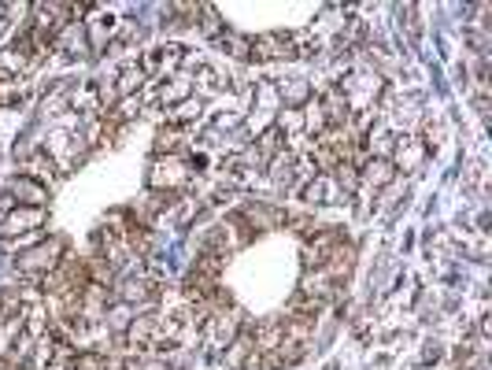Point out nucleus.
<instances>
[{"label": "nucleus", "instance_id": "a878e982", "mask_svg": "<svg viewBox=\"0 0 492 370\" xmlns=\"http://www.w3.org/2000/svg\"><path fill=\"white\" fill-rule=\"evenodd\" d=\"M278 134H285V130H289V134H304V115H300V108H285L281 115H278V127H274Z\"/></svg>", "mask_w": 492, "mask_h": 370}, {"label": "nucleus", "instance_id": "473e14b6", "mask_svg": "<svg viewBox=\"0 0 492 370\" xmlns=\"http://www.w3.org/2000/svg\"><path fill=\"white\" fill-rule=\"evenodd\" d=\"M0 370H30V366H23V363H15V359H0Z\"/></svg>", "mask_w": 492, "mask_h": 370}, {"label": "nucleus", "instance_id": "4be33fe9", "mask_svg": "<svg viewBox=\"0 0 492 370\" xmlns=\"http://www.w3.org/2000/svg\"><path fill=\"white\" fill-rule=\"evenodd\" d=\"M134 315H137V311H134L130 304H122V300H118L115 308H108V315H104V322L111 326V330H122V334H127V326L134 322Z\"/></svg>", "mask_w": 492, "mask_h": 370}, {"label": "nucleus", "instance_id": "f3484780", "mask_svg": "<svg viewBox=\"0 0 492 370\" xmlns=\"http://www.w3.org/2000/svg\"><path fill=\"white\" fill-rule=\"evenodd\" d=\"M189 93H193V81L178 74L171 81H163V86L152 93V104H182V100H189Z\"/></svg>", "mask_w": 492, "mask_h": 370}, {"label": "nucleus", "instance_id": "a211bd4d", "mask_svg": "<svg viewBox=\"0 0 492 370\" xmlns=\"http://www.w3.org/2000/svg\"><path fill=\"white\" fill-rule=\"evenodd\" d=\"M252 352H256V348H252V334L244 330V334L226 348V366H230V370H249Z\"/></svg>", "mask_w": 492, "mask_h": 370}, {"label": "nucleus", "instance_id": "b1692460", "mask_svg": "<svg viewBox=\"0 0 492 370\" xmlns=\"http://www.w3.org/2000/svg\"><path fill=\"white\" fill-rule=\"evenodd\" d=\"M281 152V134L270 127V130H263L260 134V145H256V156H260V163H270L274 156Z\"/></svg>", "mask_w": 492, "mask_h": 370}, {"label": "nucleus", "instance_id": "393cba45", "mask_svg": "<svg viewBox=\"0 0 492 370\" xmlns=\"http://www.w3.org/2000/svg\"><path fill=\"white\" fill-rule=\"evenodd\" d=\"M127 370H171V363L156 352H137L134 359H127Z\"/></svg>", "mask_w": 492, "mask_h": 370}, {"label": "nucleus", "instance_id": "423d86ee", "mask_svg": "<svg viewBox=\"0 0 492 370\" xmlns=\"http://www.w3.org/2000/svg\"><path fill=\"white\" fill-rule=\"evenodd\" d=\"M252 60H293L300 56V41L293 33H260L249 49Z\"/></svg>", "mask_w": 492, "mask_h": 370}, {"label": "nucleus", "instance_id": "2eb2a0df", "mask_svg": "<svg viewBox=\"0 0 492 370\" xmlns=\"http://www.w3.org/2000/svg\"><path fill=\"white\" fill-rule=\"evenodd\" d=\"M23 167H26V178H33V182H41V185H45V182L52 185V182L60 178V171H56V159H52L49 152H30Z\"/></svg>", "mask_w": 492, "mask_h": 370}, {"label": "nucleus", "instance_id": "6ab92c4d", "mask_svg": "<svg viewBox=\"0 0 492 370\" xmlns=\"http://www.w3.org/2000/svg\"><path fill=\"white\" fill-rule=\"evenodd\" d=\"M185 127H178V122H171V127H163L159 134H156V156H178V148H182V141H185Z\"/></svg>", "mask_w": 492, "mask_h": 370}, {"label": "nucleus", "instance_id": "6e6552de", "mask_svg": "<svg viewBox=\"0 0 492 370\" xmlns=\"http://www.w3.org/2000/svg\"><path fill=\"white\" fill-rule=\"evenodd\" d=\"M352 267H355V244L341 237V241L334 244V252L326 256V263H322L318 270L330 278V285H345V278L352 274Z\"/></svg>", "mask_w": 492, "mask_h": 370}, {"label": "nucleus", "instance_id": "f03ea898", "mask_svg": "<svg viewBox=\"0 0 492 370\" xmlns=\"http://www.w3.org/2000/svg\"><path fill=\"white\" fill-rule=\"evenodd\" d=\"M244 334V315L237 308H222V311H212V318L203 322V337L208 345L222 348V345H233L237 337Z\"/></svg>", "mask_w": 492, "mask_h": 370}, {"label": "nucleus", "instance_id": "aec40b11", "mask_svg": "<svg viewBox=\"0 0 492 370\" xmlns=\"http://www.w3.org/2000/svg\"><path fill=\"white\" fill-rule=\"evenodd\" d=\"M145 81H148V74L137 63H127L122 74H118V81H115V90H118V97H134V93L145 90Z\"/></svg>", "mask_w": 492, "mask_h": 370}, {"label": "nucleus", "instance_id": "f8f14e48", "mask_svg": "<svg viewBox=\"0 0 492 370\" xmlns=\"http://www.w3.org/2000/svg\"><path fill=\"white\" fill-rule=\"evenodd\" d=\"M318 104H322V115H326V127H345V122H352V108H348L341 86H330L318 97Z\"/></svg>", "mask_w": 492, "mask_h": 370}, {"label": "nucleus", "instance_id": "1a4fd4ad", "mask_svg": "<svg viewBox=\"0 0 492 370\" xmlns=\"http://www.w3.org/2000/svg\"><path fill=\"white\" fill-rule=\"evenodd\" d=\"M45 200H49V189L26 175L8 182V204H19V208H45Z\"/></svg>", "mask_w": 492, "mask_h": 370}, {"label": "nucleus", "instance_id": "f704fd0d", "mask_svg": "<svg viewBox=\"0 0 492 370\" xmlns=\"http://www.w3.org/2000/svg\"><path fill=\"white\" fill-rule=\"evenodd\" d=\"M0 19H5V5H0Z\"/></svg>", "mask_w": 492, "mask_h": 370}, {"label": "nucleus", "instance_id": "ddd939ff", "mask_svg": "<svg viewBox=\"0 0 492 370\" xmlns=\"http://www.w3.org/2000/svg\"><path fill=\"white\" fill-rule=\"evenodd\" d=\"M182 60H185V49H182V45H163V49L145 52L137 67H141L145 74H152V71H175Z\"/></svg>", "mask_w": 492, "mask_h": 370}, {"label": "nucleus", "instance_id": "0eeeda50", "mask_svg": "<svg viewBox=\"0 0 492 370\" xmlns=\"http://www.w3.org/2000/svg\"><path fill=\"white\" fill-rule=\"evenodd\" d=\"M127 345L134 348V352H156L159 348V315L156 311H141V315H134V322L127 326Z\"/></svg>", "mask_w": 492, "mask_h": 370}, {"label": "nucleus", "instance_id": "4468645a", "mask_svg": "<svg viewBox=\"0 0 492 370\" xmlns=\"http://www.w3.org/2000/svg\"><path fill=\"white\" fill-rule=\"evenodd\" d=\"M393 178H396V167H393L385 156L363 163V171H359V182H366V189H385Z\"/></svg>", "mask_w": 492, "mask_h": 370}, {"label": "nucleus", "instance_id": "412c9836", "mask_svg": "<svg viewBox=\"0 0 492 370\" xmlns=\"http://www.w3.org/2000/svg\"><path fill=\"white\" fill-rule=\"evenodd\" d=\"M56 49H63V52H71V56H78L81 49H86V37H81L78 23H67V26L60 30V37H56Z\"/></svg>", "mask_w": 492, "mask_h": 370}, {"label": "nucleus", "instance_id": "72a5a7b5", "mask_svg": "<svg viewBox=\"0 0 492 370\" xmlns=\"http://www.w3.org/2000/svg\"><path fill=\"white\" fill-rule=\"evenodd\" d=\"M104 370H127V363H122V359H104Z\"/></svg>", "mask_w": 492, "mask_h": 370}, {"label": "nucleus", "instance_id": "cd10ccee", "mask_svg": "<svg viewBox=\"0 0 492 370\" xmlns=\"http://www.w3.org/2000/svg\"><path fill=\"white\" fill-rule=\"evenodd\" d=\"M281 97L289 104H308V81H289V86H281Z\"/></svg>", "mask_w": 492, "mask_h": 370}, {"label": "nucleus", "instance_id": "7ed1b4c3", "mask_svg": "<svg viewBox=\"0 0 492 370\" xmlns=\"http://www.w3.org/2000/svg\"><path fill=\"white\" fill-rule=\"evenodd\" d=\"M37 63H41V56L33 52V41H30L26 30L15 33V41L8 49H0V71H5V78H19V74H26Z\"/></svg>", "mask_w": 492, "mask_h": 370}, {"label": "nucleus", "instance_id": "c85d7f7f", "mask_svg": "<svg viewBox=\"0 0 492 370\" xmlns=\"http://www.w3.org/2000/svg\"><path fill=\"white\" fill-rule=\"evenodd\" d=\"M222 45H226V49H233V56H249L252 41H249V37H237V33H226V37H222Z\"/></svg>", "mask_w": 492, "mask_h": 370}, {"label": "nucleus", "instance_id": "9d476101", "mask_svg": "<svg viewBox=\"0 0 492 370\" xmlns=\"http://www.w3.org/2000/svg\"><path fill=\"white\" fill-rule=\"evenodd\" d=\"M270 178L278 189H293L300 182V152L297 148H281L270 159Z\"/></svg>", "mask_w": 492, "mask_h": 370}, {"label": "nucleus", "instance_id": "bb28decb", "mask_svg": "<svg viewBox=\"0 0 492 370\" xmlns=\"http://www.w3.org/2000/svg\"><path fill=\"white\" fill-rule=\"evenodd\" d=\"M193 81H196V93H200V97H215V93H219V74H215L212 67H196V78H193Z\"/></svg>", "mask_w": 492, "mask_h": 370}, {"label": "nucleus", "instance_id": "dca6fc26", "mask_svg": "<svg viewBox=\"0 0 492 370\" xmlns=\"http://www.w3.org/2000/svg\"><path fill=\"white\" fill-rule=\"evenodd\" d=\"M422 159H426V148L415 138H400L396 141V156L389 163H393V167H403V171H419Z\"/></svg>", "mask_w": 492, "mask_h": 370}, {"label": "nucleus", "instance_id": "2f4dec72", "mask_svg": "<svg viewBox=\"0 0 492 370\" xmlns=\"http://www.w3.org/2000/svg\"><path fill=\"white\" fill-rule=\"evenodd\" d=\"M90 37H93V52L104 49V23H90Z\"/></svg>", "mask_w": 492, "mask_h": 370}, {"label": "nucleus", "instance_id": "f257e3e1", "mask_svg": "<svg viewBox=\"0 0 492 370\" xmlns=\"http://www.w3.org/2000/svg\"><path fill=\"white\" fill-rule=\"evenodd\" d=\"M63 256H67V252H63V241H60V237H49V241H37L33 249H26V252L15 260V270H19L23 278H45V274H52V270L60 267Z\"/></svg>", "mask_w": 492, "mask_h": 370}, {"label": "nucleus", "instance_id": "7c9ffc66", "mask_svg": "<svg viewBox=\"0 0 492 370\" xmlns=\"http://www.w3.org/2000/svg\"><path fill=\"white\" fill-rule=\"evenodd\" d=\"M200 15H203V23H200V26H203V33H219V19H215V12H212V8H203V5H200Z\"/></svg>", "mask_w": 492, "mask_h": 370}, {"label": "nucleus", "instance_id": "20e7f679", "mask_svg": "<svg viewBox=\"0 0 492 370\" xmlns=\"http://www.w3.org/2000/svg\"><path fill=\"white\" fill-rule=\"evenodd\" d=\"M49 223V212L45 208H12L5 219H0V241H19L26 233H37L41 226Z\"/></svg>", "mask_w": 492, "mask_h": 370}, {"label": "nucleus", "instance_id": "39448f33", "mask_svg": "<svg viewBox=\"0 0 492 370\" xmlns=\"http://www.w3.org/2000/svg\"><path fill=\"white\" fill-rule=\"evenodd\" d=\"M189 182V163L182 156H159L148 171V185L152 189H167V193H178L182 185Z\"/></svg>", "mask_w": 492, "mask_h": 370}, {"label": "nucleus", "instance_id": "5701e85b", "mask_svg": "<svg viewBox=\"0 0 492 370\" xmlns=\"http://www.w3.org/2000/svg\"><path fill=\"white\" fill-rule=\"evenodd\" d=\"M222 263H226V260H222L219 252L203 249V256L196 260V267H193V270H196V274H203V278H212V281H219V274H222Z\"/></svg>", "mask_w": 492, "mask_h": 370}, {"label": "nucleus", "instance_id": "9b49d317", "mask_svg": "<svg viewBox=\"0 0 492 370\" xmlns=\"http://www.w3.org/2000/svg\"><path fill=\"white\" fill-rule=\"evenodd\" d=\"M341 241V233L334 230V226H326V230H318L308 244H304V263H308V270H318L322 263H326V256L334 252V244Z\"/></svg>", "mask_w": 492, "mask_h": 370}, {"label": "nucleus", "instance_id": "c756f323", "mask_svg": "<svg viewBox=\"0 0 492 370\" xmlns=\"http://www.w3.org/2000/svg\"><path fill=\"white\" fill-rule=\"evenodd\" d=\"M440 134H444V130H440V122H437V119H426V145H430V148H437V145H440Z\"/></svg>", "mask_w": 492, "mask_h": 370}]
</instances>
